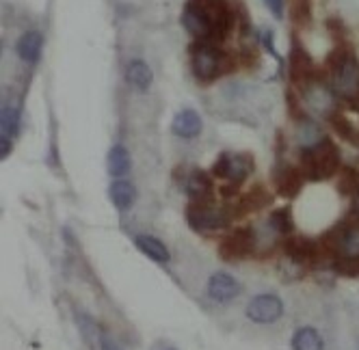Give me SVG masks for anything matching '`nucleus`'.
<instances>
[{
	"mask_svg": "<svg viewBox=\"0 0 359 350\" xmlns=\"http://www.w3.org/2000/svg\"><path fill=\"white\" fill-rule=\"evenodd\" d=\"M327 74L331 80V91L342 97L344 102H351L359 91V61L348 41L333 46L327 57Z\"/></svg>",
	"mask_w": 359,
	"mask_h": 350,
	"instance_id": "obj_1",
	"label": "nucleus"
},
{
	"mask_svg": "<svg viewBox=\"0 0 359 350\" xmlns=\"http://www.w3.org/2000/svg\"><path fill=\"white\" fill-rule=\"evenodd\" d=\"M342 164V154L338 145L331 139L323 136L314 145H307L301 149L299 169L303 171L305 180L312 182H325L333 175H338Z\"/></svg>",
	"mask_w": 359,
	"mask_h": 350,
	"instance_id": "obj_2",
	"label": "nucleus"
},
{
	"mask_svg": "<svg viewBox=\"0 0 359 350\" xmlns=\"http://www.w3.org/2000/svg\"><path fill=\"white\" fill-rule=\"evenodd\" d=\"M229 57L223 50L217 48V43L210 41H195L191 46V67H193V76L201 83H212L219 76H223L225 71L232 67H227ZM232 65V63H229Z\"/></svg>",
	"mask_w": 359,
	"mask_h": 350,
	"instance_id": "obj_3",
	"label": "nucleus"
},
{
	"mask_svg": "<svg viewBox=\"0 0 359 350\" xmlns=\"http://www.w3.org/2000/svg\"><path fill=\"white\" fill-rule=\"evenodd\" d=\"M210 29V43H221L234 27V11L227 0H191Z\"/></svg>",
	"mask_w": 359,
	"mask_h": 350,
	"instance_id": "obj_4",
	"label": "nucleus"
},
{
	"mask_svg": "<svg viewBox=\"0 0 359 350\" xmlns=\"http://www.w3.org/2000/svg\"><path fill=\"white\" fill-rule=\"evenodd\" d=\"M187 220L193 230L197 232H212V230H223L232 220V214L225 208H217L210 202L206 204H197L191 202L189 210H187Z\"/></svg>",
	"mask_w": 359,
	"mask_h": 350,
	"instance_id": "obj_5",
	"label": "nucleus"
},
{
	"mask_svg": "<svg viewBox=\"0 0 359 350\" xmlns=\"http://www.w3.org/2000/svg\"><path fill=\"white\" fill-rule=\"evenodd\" d=\"M318 78H320V74H318L314 59L294 39L292 48H290V80H292V85L299 87V91H303L305 87H310Z\"/></svg>",
	"mask_w": 359,
	"mask_h": 350,
	"instance_id": "obj_6",
	"label": "nucleus"
},
{
	"mask_svg": "<svg viewBox=\"0 0 359 350\" xmlns=\"http://www.w3.org/2000/svg\"><path fill=\"white\" fill-rule=\"evenodd\" d=\"M255 248V232L253 227H236L229 232L223 242L219 244V255L225 260V262H238V260H245L253 253Z\"/></svg>",
	"mask_w": 359,
	"mask_h": 350,
	"instance_id": "obj_7",
	"label": "nucleus"
},
{
	"mask_svg": "<svg viewBox=\"0 0 359 350\" xmlns=\"http://www.w3.org/2000/svg\"><path fill=\"white\" fill-rule=\"evenodd\" d=\"M284 316V303L275 294H258L247 305V318L255 324H271Z\"/></svg>",
	"mask_w": 359,
	"mask_h": 350,
	"instance_id": "obj_8",
	"label": "nucleus"
},
{
	"mask_svg": "<svg viewBox=\"0 0 359 350\" xmlns=\"http://www.w3.org/2000/svg\"><path fill=\"white\" fill-rule=\"evenodd\" d=\"M303 97L310 108H314L316 113L325 115V117H331L336 113V93L331 91V87H327L323 83V78L314 80L310 87H305L303 91Z\"/></svg>",
	"mask_w": 359,
	"mask_h": 350,
	"instance_id": "obj_9",
	"label": "nucleus"
},
{
	"mask_svg": "<svg viewBox=\"0 0 359 350\" xmlns=\"http://www.w3.org/2000/svg\"><path fill=\"white\" fill-rule=\"evenodd\" d=\"M284 253L290 262L305 266V264H316L318 260V240L297 236L284 242Z\"/></svg>",
	"mask_w": 359,
	"mask_h": 350,
	"instance_id": "obj_10",
	"label": "nucleus"
},
{
	"mask_svg": "<svg viewBox=\"0 0 359 350\" xmlns=\"http://www.w3.org/2000/svg\"><path fill=\"white\" fill-rule=\"evenodd\" d=\"M241 294V284L227 272H215L208 279V296L217 303H229Z\"/></svg>",
	"mask_w": 359,
	"mask_h": 350,
	"instance_id": "obj_11",
	"label": "nucleus"
},
{
	"mask_svg": "<svg viewBox=\"0 0 359 350\" xmlns=\"http://www.w3.org/2000/svg\"><path fill=\"white\" fill-rule=\"evenodd\" d=\"M273 204V195L264 184H253L247 192H243V197L236 204V216H245L249 212H258L264 210Z\"/></svg>",
	"mask_w": 359,
	"mask_h": 350,
	"instance_id": "obj_12",
	"label": "nucleus"
},
{
	"mask_svg": "<svg viewBox=\"0 0 359 350\" xmlns=\"http://www.w3.org/2000/svg\"><path fill=\"white\" fill-rule=\"evenodd\" d=\"M184 190H187V195L191 197V202H197V204H206V202H210V199H212V192H215L210 173L201 171V169L191 171V175H189L187 182H184Z\"/></svg>",
	"mask_w": 359,
	"mask_h": 350,
	"instance_id": "obj_13",
	"label": "nucleus"
},
{
	"mask_svg": "<svg viewBox=\"0 0 359 350\" xmlns=\"http://www.w3.org/2000/svg\"><path fill=\"white\" fill-rule=\"evenodd\" d=\"M303 184H305V175L299 167H284L275 175V192L286 199L297 197L303 190Z\"/></svg>",
	"mask_w": 359,
	"mask_h": 350,
	"instance_id": "obj_14",
	"label": "nucleus"
},
{
	"mask_svg": "<svg viewBox=\"0 0 359 350\" xmlns=\"http://www.w3.org/2000/svg\"><path fill=\"white\" fill-rule=\"evenodd\" d=\"M201 128H203V123H201L199 113L191 111V108L180 111L171 123V132L180 139H195L201 132Z\"/></svg>",
	"mask_w": 359,
	"mask_h": 350,
	"instance_id": "obj_15",
	"label": "nucleus"
},
{
	"mask_svg": "<svg viewBox=\"0 0 359 350\" xmlns=\"http://www.w3.org/2000/svg\"><path fill=\"white\" fill-rule=\"evenodd\" d=\"M109 195H111V202L113 206L119 210V212H128L135 202H137V188L135 184H130L128 180H115L109 188Z\"/></svg>",
	"mask_w": 359,
	"mask_h": 350,
	"instance_id": "obj_16",
	"label": "nucleus"
},
{
	"mask_svg": "<svg viewBox=\"0 0 359 350\" xmlns=\"http://www.w3.org/2000/svg\"><path fill=\"white\" fill-rule=\"evenodd\" d=\"M41 48H43V35L37 31H29L18 41V57L27 63H37L41 57Z\"/></svg>",
	"mask_w": 359,
	"mask_h": 350,
	"instance_id": "obj_17",
	"label": "nucleus"
},
{
	"mask_svg": "<svg viewBox=\"0 0 359 350\" xmlns=\"http://www.w3.org/2000/svg\"><path fill=\"white\" fill-rule=\"evenodd\" d=\"M126 80L130 83L137 91H147L154 83V74L149 69V65L141 59H135L128 63L126 67Z\"/></svg>",
	"mask_w": 359,
	"mask_h": 350,
	"instance_id": "obj_18",
	"label": "nucleus"
},
{
	"mask_svg": "<svg viewBox=\"0 0 359 350\" xmlns=\"http://www.w3.org/2000/svg\"><path fill=\"white\" fill-rule=\"evenodd\" d=\"M107 167H109V173L113 175L115 180H121L123 175H128V173H130V169H133L130 152H128L123 145L111 147L109 158H107Z\"/></svg>",
	"mask_w": 359,
	"mask_h": 350,
	"instance_id": "obj_19",
	"label": "nucleus"
},
{
	"mask_svg": "<svg viewBox=\"0 0 359 350\" xmlns=\"http://www.w3.org/2000/svg\"><path fill=\"white\" fill-rule=\"evenodd\" d=\"M251 171H253V156L251 154H229V171H227L229 184L241 186Z\"/></svg>",
	"mask_w": 359,
	"mask_h": 350,
	"instance_id": "obj_20",
	"label": "nucleus"
},
{
	"mask_svg": "<svg viewBox=\"0 0 359 350\" xmlns=\"http://www.w3.org/2000/svg\"><path fill=\"white\" fill-rule=\"evenodd\" d=\"M135 244H137V248H139L141 253H145L149 260L158 262V264H167L171 260L169 248L158 238H154V236H139L135 240Z\"/></svg>",
	"mask_w": 359,
	"mask_h": 350,
	"instance_id": "obj_21",
	"label": "nucleus"
},
{
	"mask_svg": "<svg viewBox=\"0 0 359 350\" xmlns=\"http://www.w3.org/2000/svg\"><path fill=\"white\" fill-rule=\"evenodd\" d=\"M323 335L312 327H301L292 335V350H323Z\"/></svg>",
	"mask_w": 359,
	"mask_h": 350,
	"instance_id": "obj_22",
	"label": "nucleus"
},
{
	"mask_svg": "<svg viewBox=\"0 0 359 350\" xmlns=\"http://www.w3.org/2000/svg\"><path fill=\"white\" fill-rule=\"evenodd\" d=\"M338 258H359V227L353 223L346 225L342 240L338 244Z\"/></svg>",
	"mask_w": 359,
	"mask_h": 350,
	"instance_id": "obj_23",
	"label": "nucleus"
},
{
	"mask_svg": "<svg viewBox=\"0 0 359 350\" xmlns=\"http://www.w3.org/2000/svg\"><path fill=\"white\" fill-rule=\"evenodd\" d=\"M329 121H331L333 132H336L340 139H344V141H348V143H353V145L359 147V132L353 128V123L348 121L346 115H342V113L336 111V113H333V115L329 117Z\"/></svg>",
	"mask_w": 359,
	"mask_h": 350,
	"instance_id": "obj_24",
	"label": "nucleus"
},
{
	"mask_svg": "<svg viewBox=\"0 0 359 350\" xmlns=\"http://www.w3.org/2000/svg\"><path fill=\"white\" fill-rule=\"evenodd\" d=\"M269 225L273 227L275 234H281L286 236L294 230V220H292V208L290 206H284V208H277L271 218H269Z\"/></svg>",
	"mask_w": 359,
	"mask_h": 350,
	"instance_id": "obj_25",
	"label": "nucleus"
},
{
	"mask_svg": "<svg viewBox=\"0 0 359 350\" xmlns=\"http://www.w3.org/2000/svg\"><path fill=\"white\" fill-rule=\"evenodd\" d=\"M340 195L353 197V192L359 188V171L353 167H344L338 171V182H336Z\"/></svg>",
	"mask_w": 359,
	"mask_h": 350,
	"instance_id": "obj_26",
	"label": "nucleus"
},
{
	"mask_svg": "<svg viewBox=\"0 0 359 350\" xmlns=\"http://www.w3.org/2000/svg\"><path fill=\"white\" fill-rule=\"evenodd\" d=\"M0 136H15L20 130V115L15 108L11 106H3V113H0Z\"/></svg>",
	"mask_w": 359,
	"mask_h": 350,
	"instance_id": "obj_27",
	"label": "nucleus"
},
{
	"mask_svg": "<svg viewBox=\"0 0 359 350\" xmlns=\"http://www.w3.org/2000/svg\"><path fill=\"white\" fill-rule=\"evenodd\" d=\"M292 22L299 29L312 27V3L310 0H294L292 3Z\"/></svg>",
	"mask_w": 359,
	"mask_h": 350,
	"instance_id": "obj_28",
	"label": "nucleus"
},
{
	"mask_svg": "<svg viewBox=\"0 0 359 350\" xmlns=\"http://www.w3.org/2000/svg\"><path fill=\"white\" fill-rule=\"evenodd\" d=\"M331 270L340 277L357 279L359 277V258H336L331 264Z\"/></svg>",
	"mask_w": 359,
	"mask_h": 350,
	"instance_id": "obj_29",
	"label": "nucleus"
},
{
	"mask_svg": "<svg viewBox=\"0 0 359 350\" xmlns=\"http://www.w3.org/2000/svg\"><path fill=\"white\" fill-rule=\"evenodd\" d=\"M299 136L305 143L303 147L314 145L316 143V136H318V126H316V123H312V121H301L299 123Z\"/></svg>",
	"mask_w": 359,
	"mask_h": 350,
	"instance_id": "obj_30",
	"label": "nucleus"
},
{
	"mask_svg": "<svg viewBox=\"0 0 359 350\" xmlns=\"http://www.w3.org/2000/svg\"><path fill=\"white\" fill-rule=\"evenodd\" d=\"M327 29L333 35V39H336V43L346 41V27H344V22L340 18H329L327 20Z\"/></svg>",
	"mask_w": 359,
	"mask_h": 350,
	"instance_id": "obj_31",
	"label": "nucleus"
},
{
	"mask_svg": "<svg viewBox=\"0 0 359 350\" xmlns=\"http://www.w3.org/2000/svg\"><path fill=\"white\" fill-rule=\"evenodd\" d=\"M227 171H229V154H227V152H223V154L217 158V162L212 164V169H210V175H212V178L227 180Z\"/></svg>",
	"mask_w": 359,
	"mask_h": 350,
	"instance_id": "obj_32",
	"label": "nucleus"
},
{
	"mask_svg": "<svg viewBox=\"0 0 359 350\" xmlns=\"http://www.w3.org/2000/svg\"><path fill=\"white\" fill-rule=\"evenodd\" d=\"M262 46L271 52V57L279 63V67H284V61H281V57L277 55V50H275V43H273V31H264L262 33Z\"/></svg>",
	"mask_w": 359,
	"mask_h": 350,
	"instance_id": "obj_33",
	"label": "nucleus"
},
{
	"mask_svg": "<svg viewBox=\"0 0 359 350\" xmlns=\"http://www.w3.org/2000/svg\"><path fill=\"white\" fill-rule=\"evenodd\" d=\"M266 7H269V11L273 13L275 20L284 18V0H266Z\"/></svg>",
	"mask_w": 359,
	"mask_h": 350,
	"instance_id": "obj_34",
	"label": "nucleus"
},
{
	"mask_svg": "<svg viewBox=\"0 0 359 350\" xmlns=\"http://www.w3.org/2000/svg\"><path fill=\"white\" fill-rule=\"evenodd\" d=\"M11 147H13V139L11 136H0V158H7L11 154Z\"/></svg>",
	"mask_w": 359,
	"mask_h": 350,
	"instance_id": "obj_35",
	"label": "nucleus"
},
{
	"mask_svg": "<svg viewBox=\"0 0 359 350\" xmlns=\"http://www.w3.org/2000/svg\"><path fill=\"white\" fill-rule=\"evenodd\" d=\"M100 346H102V350H121V348L115 344V340H113L111 335H107V333H102V335H100Z\"/></svg>",
	"mask_w": 359,
	"mask_h": 350,
	"instance_id": "obj_36",
	"label": "nucleus"
},
{
	"mask_svg": "<svg viewBox=\"0 0 359 350\" xmlns=\"http://www.w3.org/2000/svg\"><path fill=\"white\" fill-rule=\"evenodd\" d=\"M351 214H353V218L359 220V188L353 192V210H351Z\"/></svg>",
	"mask_w": 359,
	"mask_h": 350,
	"instance_id": "obj_37",
	"label": "nucleus"
},
{
	"mask_svg": "<svg viewBox=\"0 0 359 350\" xmlns=\"http://www.w3.org/2000/svg\"><path fill=\"white\" fill-rule=\"evenodd\" d=\"M348 104H351V108H353V111H357V113H359V91H357V95H355V97L351 99Z\"/></svg>",
	"mask_w": 359,
	"mask_h": 350,
	"instance_id": "obj_38",
	"label": "nucleus"
},
{
	"mask_svg": "<svg viewBox=\"0 0 359 350\" xmlns=\"http://www.w3.org/2000/svg\"><path fill=\"white\" fill-rule=\"evenodd\" d=\"M151 350H177V348H173V346H169V344H154Z\"/></svg>",
	"mask_w": 359,
	"mask_h": 350,
	"instance_id": "obj_39",
	"label": "nucleus"
}]
</instances>
